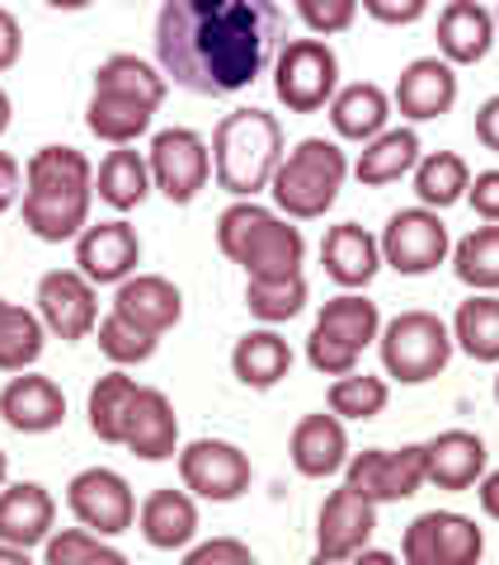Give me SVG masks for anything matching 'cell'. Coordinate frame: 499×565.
I'll list each match as a JSON object with an SVG mask.
<instances>
[{"instance_id": "cb8c5ba5", "label": "cell", "mask_w": 499, "mask_h": 565, "mask_svg": "<svg viewBox=\"0 0 499 565\" xmlns=\"http://www.w3.org/2000/svg\"><path fill=\"white\" fill-rule=\"evenodd\" d=\"M320 264H326V274L340 282L344 292H359L382 269V245L372 232H363L359 222H340L320 241Z\"/></svg>"}, {"instance_id": "11a10c76", "label": "cell", "mask_w": 499, "mask_h": 565, "mask_svg": "<svg viewBox=\"0 0 499 565\" xmlns=\"http://www.w3.org/2000/svg\"><path fill=\"white\" fill-rule=\"evenodd\" d=\"M6 476H10V462H6V452H0V490H6Z\"/></svg>"}, {"instance_id": "277c9868", "label": "cell", "mask_w": 499, "mask_h": 565, "mask_svg": "<svg viewBox=\"0 0 499 565\" xmlns=\"http://www.w3.org/2000/svg\"><path fill=\"white\" fill-rule=\"evenodd\" d=\"M283 161V122L264 109H231L212 132V174L231 199H255L269 189Z\"/></svg>"}, {"instance_id": "60d3db41", "label": "cell", "mask_w": 499, "mask_h": 565, "mask_svg": "<svg viewBox=\"0 0 499 565\" xmlns=\"http://www.w3.org/2000/svg\"><path fill=\"white\" fill-rule=\"evenodd\" d=\"M326 401L340 419H378L391 401V386H386V377H372V373H359V367H353V373L330 382Z\"/></svg>"}, {"instance_id": "d4e9b609", "label": "cell", "mask_w": 499, "mask_h": 565, "mask_svg": "<svg viewBox=\"0 0 499 565\" xmlns=\"http://www.w3.org/2000/svg\"><path fill=\"white\" fill-rule=\"evenodd\" d=\"M114 311L128 316V321H137L141 330L166 334V330L180 326L184 292L174 288L170 278H160V274H128L118 282V292H114Z\"/></svg>"}, {"instance_id": "6da1fadb", "label": "cell", "mask_w": 499, "mask_h": 565, "mask_svg": "<svg viewBox=\"0 0 499 565\" xmlns=\"http://www.w3.org/2000/svg\"><path fill=\"white\" fill-rule=\"evenodd\" d=\"M283 47L274 0H166L156 14V57L166 81L226 99L250 90Z\"/></svg>"}, {"instance_id": "9a60e30c", "label": "cell", "mask_w": 499, "mask_h": 565, "mask_svg": "<svg viewBox=\"0 0 499 565\" xmlns=\"http://www.w3.org/2000/svg\"><path fill=\"white\" fill-rule=\"evenodd\" d=\"M39 316H43V326L47 334H57V340L66 344H76L85 340V334H95L99 326V292H95V282L85 278L81 269H52L39 278Z\"/></svg>"}, {"instance_id": "9f6ffc18", "label": "cell", "mask_w": 499, "mask_h": 565, "mask_svg": "<svg viewBox=\"0 0 499 565\" xmlns=\"http://www.w3.org/2000/svg\"><path fill=\"white\" fill-rule=\"evenodd\" d=\"M495 39H499V10H495Z\"/></svg>"}, {"instance_id": "b9f144b4", "label": "cell", "mask_w": 499, "mask_h": 565, "mask_svg": "<svg viewBox=\"0 0 499 565\" xmlns=\"http://www.w3.org/2000/svg\"><path fill=\"white\" fill-rule=\"evenodd\" d=\"M43 561L47 565H81V561H104V565H123L128 556L104 537V533H91V527H52V537L43 542Z\"/></svg>"}, {"instance_id": "d590c367", "label": "cell", "mask_w": 499, "mask_h": 565, "mask_svg": "<svg viewBox=\"0 0 499 565\" xmlns=\"http://www.w3.org/2000/svg\"><path fill=\"white\" fill-rule=\"evenodd\" d=\"M95 90L137 95V99H147V104H156V109H160V104H166L170 81H166V71H160V66L132 57V52H114V57H104L95 66Z\"/></svg>"}, {"instance_id": "9c48e42d", "label": "cell", "mask_w": 499, "mask_h": 565, "mask_svg": "<svg viewBox=\"0 0 499 565\" xmlns=\"http://www.w3.org/2000/svg\"><path fill=\"white\" fill-rule=\"evenodd\" d=\"M344 486H353L372 504H401L420 486H429V448L405 444V448H363L349 452Z\"/></svg>"}, {"instance_id": "44dd1931", "label": "cell", "mask_w": 499, "mask_h": 565, "mask_svg": "<svg viewBox=\"0 0 499 565\" xmlns=\"http://www.w3.org/2000/svg\"><path fill=\"white\" fill-rule=\"evenodd\" d=\"M288 457H293L297 476H307V481H326V476L344 471V462H349V429H344V419L335 411L330 415L326 411L301 415L293 424Z\"/></svg>"}, {"instance_id": "ab89813d", "label": "cell", "mask_w": 499, "mask_h": 565, "mask_svg": "<svg viewBox=\"0 0 499 565\" xmlns=\"http://www.w3.org/2000/svg\"><path fill=\"white\" fill-rule=\"evenodd\" d=\"M95 344H99V353H104V359H109L114 367H132V363L156 359L160 334L141 330L137 321H128V316L109 311V316H104V321L95 326Z\"/></svg>"}, {"instance_id": "5b68a950", "label": "cell", "mask_w": 499, "mask_h": 565, "mask_svg": "<svg viewBox=\"0 0 499 565\" xmlns=\"http://www.w3.org/2000/svg\"><path fill=\"white\" fill-rule=\"evenodd\" d=\"M349 156L340 151V141L330 137H301L293 151H283V161L269 180L274 207L293 222H311L326 217L340 199V189L349 180Z\"/></svg>"}, {"instance_id": "1f68e13d", "label": "cell", "mask_w": 499, "mask_h": 565, "mask_svg": "<svg viewBox=\"0 0 499 565\" xmlns=\"http://www.w3.org/2000/svg\"><path fill=\"white\" fill-rule=\"evenodd\" d=\"M95 193L99 203H109L114 212H132L151 193V166L147 156L132 147H114L95 170Z\"/></svg>"}, {"instance_id": "bcb514c9", "label": "cell", "mask_w": 499, "mask_h": 565, "mask_svg": "<svg viewBox=\"0 0 499 565\" xmlns=\"http://www.w3.org/2000/svg\"><path fill=\"white\" fill-rule=\"evenodd\" d=\"M467 203L476 207L480 222H499V170H480L471 189H467Z\"/></svg>"}, {"instance_id": "681fc988", "label": "cell", "mask_w": 499, "mask_h": 565, "mask_svg": "<svg viewBox=\"0 0 499 565\" xmlns=\"http://www.w3.org/2000/svg\"><path fill=\"white\" fill-rule=\"evenodd\" d=\"M476 141H480L486 151L499 156V95H490V99L476 109Z\"/></svg>"}, {"instance_id": "3957f363", "label": "cell", "mask_w": 499, "mask_h": 565, "mask_svg": "<svg viewBox=\"0 0 499 565\" xmlns=\"http://www.w3.org/2000/svg\"><path fill=\"white\" fill-rule=\"evenodd\" d=\"M217 250L231 264H241L245 278H293L307 259V241L278 207L236 199L217 217Z\"/></svg>"}, {"instance_id": "f5cc1de1", "label": "cell", "mask_w": 499, "mask_h": 565, "mask_svg": "<svg viewBox=\"0 0 499 565\" xmlns=\"http://www.w3.org/2000/svg\"><path fill=\"white\" fill-rule=\"evenodd\" d=\"M10 118H14V109H10V95H6V85H0V137L10 132Z\"/></svg>"}, {"instance_id": "e0dca14e", "label": "cell", "mask_w": 499, "mask_h": 565, "mask_svg": "<svg viewBox=\"0 0 499 565\" xmlns=\"http://www.w3.org/2000/svg\"><path fill=\"white\" fill-rule=\"evenodd\" d=\"M457 104V66L443 57H415L391 90V109L410 122H434Z\"/></svg>"}, {"instance_id": "52a82bcc", "label": "cell", "mask_w": 499, "mask_h": 565, "mask_svg": "<svg viewBox=\"0 0 499 565\" xmlns=\"http://www.w3.org/2000/svg\"><path fill=\"white\" fill-rule=\"evenodd\" d=\"M378 349H382V367L391 382L401 386H424L434 382L443 367L453 359V326L438 321L434 311H401L391 316L378 334Z\"/></svg>"}, {"instance_id": "8992f818", "label": "cell", "mask_w": 499, "mask_h": 565, "mask_svg": "<svg viewBox=\"0 0 499 565\" xmlns=\"http://www.w3.org/2000/svg\"><path fill=\"white\" fill-rule=\"evenodd\" d=\"M378 334H382L378 302H368L363 292H340L320 307L316 326L307 334V363L320 377H344L359 367L363 349L378 344Z\"/></svg>"}, {"instance_id": "d6a6232c", "label": "cell", "mask_w": 499, "mask_h": 565, "mask_svg": "<svg viewBox=\"0 0 499 565\" xmlns=\"http://www.w3.org/2000/svg\"><path fill=\"white\" fill-rule=\"evenodd\" d=\"M453 344L476 363H499V292H471L457 307Z\"/></svg>"}, {"instance_id": "7c38bea8", "label": "cell", "mask_w": 499, "mask_h": 565, "mask_svg": "<svg viewBox=\"0 0 499 565\" xmlns=\"http://www.w3.org/2000/svg\"><path fill=\"white\" fill-rule=\"evenodd\" d=\"M401 556L410 565H476L486 556V533L476 519L453 514V509H429L405 527Z\"/></svg>"}, {"instance_id": "ee69618b", "label": "cell", "mask_w": 499, "mask_h": 565, "mask_svg": "<svg viewBox=\"0 0 499 565\" xmlns=\"http://www.w3.org/2000/svg\"><path fill=\"white\" fill-rule=\"evenodd\" d=\"M255 565V552L245 542H231V537H212V542H189L184 546V565Z\"/></svg>"}, {"instance_id": "6f0895ef", "label": "cell", "mask_w": 499, "mask_h": 565, "mask_svg": "<svg viewBox=\"0 0 499 565\" xmlns=\"http://www.w3.org/2000/svg\"><path fill=\"white\" fill-rule=\"evenodd\" d=\"M495 401H499V377H495Z\"/></svg>"}, {"instance_id": "7402d4cb", "label": "cell", "mask_w": 499, "mask_h": 565, "mask_svg": "<svg viewBox=\"0 0 499 565\" xmlns=\"http://www.w3.org/2000/svg\"><path fill=\"white\" fill-rule=\"evenodd\" d=\"M137 527L156 552H184L199 537V494L160 486L137 504Z\"/></svg>"}, {"instance_id": "83f0119b", "label": "cell", "mask_w": 499, "mask_h": 565, "mask_svg": "<svg viewBox=\"0 0 499 565\" xmlns=\"http://www.w3.org/2000/svg\"><path fill=\"white\" fill-rule=\"evenodd\" d=\"M231 373H236V382L250 386V392H269V386H278L293 373V349L274 326H259V330L241 334L236 349H231Z\"/></svg>"}, {"instance_id": "7bdbcfd3", "label": "cell", "mask_w": 499, "mask_h": 565, "mask_svg": "<svg viewBox=\"0 0 499 565\" xmlns=\"http://www.w3.org/2000/svg\"><path fill=\"white\" fill-rule=\"evenodd\" d=\"M301 24H307L316 39H330V33H344L359 20V0H293Z\"/></svg>"}, {"instance_id": "836d02e7", "label": "cell", "mask_w": 499, "mask_h": 565, "mask_svg": "<svg viewBox=\"0 0 499 565\" xmlns=\"http://www.w3.org/2000/svg\"><path fill=\"white\" fill-rule=\"evenodd\" d=\"M415 174V199L424 207H453L467 199V189H471V166L461 161L457 151H429V156H420V166L410 170Z\"/></svg>"}, {"instance_id": "4dcf8cb0", "label": "cell", "mask_w": 499, "mask_h": 565, "mask_svg": "<svg viewBox=\"0 0 499 565\" xmlns=\"http://www.w3.org/2000/svg\"><path fill=\"white\" fill-rule=\"evenodd\" d=\"M156 104L137 99V95H118V90H95L91 109H85V128L109 147H132V141L151 128Z\"/></svg>"}, {"instance_id": "f907efd6", "label": "cell", "mask_w": 499, "mask_h": 565, "mask_svg": "<svg viewBox=\"0 0 499 565\" xmlns=\"http://www.w3.org/2000/svg\"><path fill=\"white\" fill-rule=\"evenodd\" d=\"M476 494H480V509H486V519L499 523V467L480 476V481H476Z\"/></svg>"}, {"instance_id": "c3c4849f", "label": "cell", "mask_w": 499, "mask_h": 565, "mask_svg": "<svg viewBox=\"0 0 499 565\" xmlns=\"http://www.w3.org/2000/svg\"><path fill=\"white\" fill-rule=\"evenodd\" d=\"M20 52H24V29L6 6H0V71H10L20 62Z\"/></svg>"}, {"instance_id": "7dc6e473", "label": "cell", "mask_w": 499, "mask_h": 565, "mask_svg": "<svg viewBox=\"0 0 499 565\" xmlns=\"http://www.w3.org/2000/svg\"><path fill=\"white\" fill-rule=\"evenodd\" d=\"M24 199V166L10 151H0V212H10Z\"/></svg>"}, {"instance_id": "74e56055", "label": "cell", "mask_w": 499, "mask_h": 565, "mask_svg": "<svg viewBox=\"0 0 499 565\" xmlns=\"http://www.w3.org/2000/svg\"><path fill=\"white\" fill-rule=\"evenodd\" d=\"M453 269L471 292H499V222L476 226L453 245Z\"/></svg>"}, {"instance_id": "f1b7e54d", "label": "cell", "mask_w": 499, "mask_h": 565, "mask_svg": "<svg viewBox=\"0 0 499 565\" xmlns=\"http://www.w3.org/2000/svg\"><path fill=\"white\" fill-rule=\"evenodd\" d=\"M330 109V122H335V137L344 141H372L378 132H386L391 122V95L382 90V85L372 81H353V85H340L335 90V99L326 104Z\"/></svg>"}, {"instance_id": "d6986e66", "label": "cell", "mask_w": 499, "mask_h": 565, "mask_svg": "<svg viewBox=\"0 0 499 565\" xmlns=\"http://www.w3.org/2000/svg\"><path fill=\"white\" fill-rule=\"evenodd\" d=\"M137 264H141V241L123 217L85 226V232L76 236V269L91 278L95 288H104V282H123L128 274H137Z\"/></svg>"}, {"instance_id": "484cf974", "label": "cell", "mask_w": 499, "mask_h": 565, "mask_svg": "<svg viewBox=\"0 0 499 565\" xmlns=\"http://www.w3.org/2000/svg\"><path fill=\"white\" fill-rule=\"evenodd\" d=\"M495 47V14L476 0H448L438 14V57L453 66H476L486 62Z\"/></svg>"}, {"instance_id": "816d5d0a", "label": "cell", "mask_w": 499, "mask_h": 565, "mask_svg": "<svg viewBox=\"0 0 499 565\" xmlns=\"http://www.w3.org/2000/svg\"><path fill=\"white\" fill-rule=\"evenodd\" d=\"M33 552H24V546H14V542H0V561H10V565H29Z\"/></svg>"}, {"instance_id": "8d00e7d4", "label": "cell", "mask_w": 499, "mask_h": 565, "mask_svg": "<svg viewBox=\"0 0 499 565\" xmlns=\"http://www.w3.org/2000/svg\"><path fill=\"white\" fill-rule=\"evenodd\" d=\"M137 386H141V382L128 377L123 367L104 373V377L91 386V434L99 438V444H118V448H123V424H128Z\"/></svg>"}, {"instance_id": "f35d334b", "label": "cell", "mask_w": 499, "mask_h": 565, "mask_svg": "<svg viewBox=\"0 0 499 565\" xmlns=\"http://www.w3.org/2000/svg\"><path fill=\"white\" fill-rule=\"evenodd\" d=\"M245 307L250 316H259L264 326H283L307 307V278H245Z\"/></svg>"}, {"instance_id": "2e32d148", "label": "cell", "mask_w": 499, "mask_h": 565, "mask_svg": "<svg viewBox=\"0 0 499 565\" xmlns=\"http://www.w3.org/2000/svg\"><path fill=\"white\" fill-rule=\"evenodd\" d=\"M372 533H378V504L353 486L330 490L316 514V561H353Z\"/></svg>"}, {"instance_id": "f6af8a7d", "label": "cell", "mask_w": 499, "mask_h": 565, "mask_svg": "<svg viewBox=\"0 0 499 565\" xmlns=\"http://www.w3.org/2000/svg\"><path fill=\"white\" fill-rule=\"evenodd\" d=\"M359 6H363V10H368L378 24L401 29V24H415V20H424V10H429V0H359Z\"/></svg>"}, {"instance_id": "8fae6325", "label": "cell", "mask_w": 499, "mask_h": 565, "mask_svg": "<svg viewBox=\"0 0 499 565\" xmlns=\"http://www.w3.org/2000/svg\"><path fill=\"white\" fill-rule=\"evenodd\" d=\"M151 189H160L170 203H193L212 180V147L193 128H166L151 137L147 151Z\"/></svg>"}, {"instance_id": "30bf717a", "label": "cell", "mask_w": 499, "mask_h": 565, "mask_svg": "<svg viewBox=\"0 0 499 565\" xmlns=\"http://www.w3.org/2000/svg\"><path fill=\"white\" fill-rule=\"evenodd\" d=\"M382 264L386 269H396L405 278H424L434 274L443 259L453 255V241H448V226H443V217L434 207H401L391 212L386 226H382Z\"/></svg>"}, {"instance_id": "7a4b0ae2", "label": "cell", "mask_w": 499, "mask_h": 565, "mask_svg": "<svg viewBox=\"0 0 499 565\" xmlns=\"http://www.w3.org/2000/svg\"><path fill=\"white\" fill-rule=\"evenodd\" d=\"M95 166L76 147H39L24 166V226L47 245L76 241L91 226Z\"/></svg>"}, {"instance_id": "4fadbf2b", "label": "cell", "mask_w": 499, "mask_h": 565, "mask_svg": "<svg viewBox=\"0 0 499 565\" xmlns=\"http://www.w3.org/2000/svg\"><path fill=\"white\" fill-rule=\"evenodd\" d=\"M250 481H255V467L226 438H193L189 448H180V486L199 500L231 504L250 490Z\"/></svg>"}, {"instance_id": "ba28073f", "label": "cell", "mask_w": 499, "mask_h": 565, "mask_svg": "<svg viewBox=\"0 0 499 565\" xmlns=\"http://www.w3.org/2000/svg\"><path fill=\"white\" fill-rule=\"evenodd\" d=\"M340 90V57L326 39H293L274 57V95L288 114H320Z\"/></svg>"}, {"instance_id": "f546056e", "label": "cell", "mask_w": 499, "mask_h": 565, "mask_svg": "<svg viewBox=\"0 0 499 565\" xmlns=\"http://www.w3.org/2000/svg\"><path fill=\"white\" fill-rule=\"evenodd\" d=\"M420 156L424 151H420V132L415 128H386L372 141H363L359 161H353V174H359V184L382 189V184L405 180V174L420 166Z\"/></svg>"}, {"instance_id": "603a6c76", "label": "cell", "mask_w": 499, "mask_h": 565, "mask_svg": "<svg viewBox=\"0 0 499 565\" xmlns=\"http://www.w3.org/2000/svg\"><path fill=\"white\" fill-rule=\"evenodd\" d=\"M57 523V500L39 481H14L0 490V542H14L24 552H43Z\"/></svg>"}, {"instance_id": "ac0fdd59", "label": "cell", "mask_w": 499, "mask_h": 565, "mask_svg": "<svg viewBox=\"0 0 499 565\" xmlns=\"http://www.w3.org/2000/svg\"><path fill=\"white\" fill-rule=\"evenodd\" d=\"M123 448L141 457V462H170V457H180V415H174L166 392L137 386L128 424H123Z\"/></svg>"}, {"instance_id": "ffe728a7", "label": "cell", "mask_w": 499, "mask_h": 565, "mask_svg": "<svg viewBox=\"0 0 499 565\" xmlns=\"http://www.w3.org/2000/svg\"><path fill=\"white\" fill-rule=\"evenodd\" d=\"M0 419H6L14 434H52L66 419V396L52 377L24 367V373H14L0 386Z\"/></svg>"}, {"instance_id": "db71d44e", "label": "cell", "mask_w": 499, "mask_h": 565, "mask_svg": "<svg viewBox=\"0 0 499 565\" xmlns=\"http://www.w3.org/2000/svg\"><path fill=\"white\" fill-rule=\"evenodd\" d=\"M52 10H85V6H95V0H47Z\"/></svg>"}, {"instance_id": "4316f807", "label": "cell", "mask_w": 499, "mask_h": 565, "mask_svg": "<svg viewBox=\"0 0 499 565\" xmlns=\"http://www.w3.org/2000/svg\"><path fill=\"white\" fill-rule=\"evenodd\" d=\"M424 448H429V486L438 490H471L490 462L486 438L471 429H443Z\"/></svg>"}, {"instance_id": "5bb4252c", "label": "cell", "mask_w": 499, "mask_h": 565, "mask_svg": "<svg viewBox=\"0 0 499 565\" xmlns=\"http://www.w3.org/2000/svg\"><path fill=\"white\" fill-rule=\"evenodd\" d=\"M66 509L76 514V523H85L91 533H104V537H118L137 523V494L114 467H85L71 476Z\"/></svg>"}, {"instance_id": "e575fe53", "label": "cell", "mask_w": 499, "mask_h": 565, "mask_svg": "<svg viewBox=\"0 0 499 565\" xmlns=\"http://www.w3.org/2000/svg\"><path fill=\"white\" fill-rule=\"evenodd\" d=\"M47 326L39 311H24L0 297V373H24L43 359Z\"/></svg>"}]
</instances>
